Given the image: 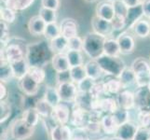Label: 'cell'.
Instances as JSON below:
<instances>
[{
  "mask_svg": "<svg viewBox=\"0 0 150 140\" xmlns=\"http://www.w3.org/2000/svg\"><path fill=\"white\" fill-rule=\"evenodd\" d=\"M51 53L50 44H47L45 41L34 42L27 45L25 58L30 66L43 67L49 63V59L53 57L50 56Z\"/></svg>",
  "mask_w": 150,
  "mask_h": 140,
  "instance_id": "6da1fadb",
  "label": "cell"
},
{
  "mask_svg": "<svg viewBox=\"0 0 150 140\" xmlns=\"http://www.w3.org/2000/svg\"><path fill=\"white\" fill-rule=\"evenodd\" d=\"M106 38L94 32L88 33L83 39V50L91 60H97L103 55V44Z\"/></svg>",
  "mask_w": 150,
  "mask_h": 140,
  "instance_id": "7a4b0ae2",
  "label": "cell"
},
{
  "mask_svg": "<svg viewBox=\"0 0 150 140\" xmlns=\"http://www.w3.org/2000/svg\"><path fill=\"white\" fill-rule=\"evenodd\" d=\"M98 64L105 74L115 77H120L123 70L125 69L126 65L120 57H112L103 54L97 59Z\"/></svg>",
  "mask_w": 150,
  "mask_h": 140,
  "instance_id": "3957f363",
  "label": "cell"
},
{
  "mask_svg": "<svg viewBox=\"0 0 150 140\" xmlns=\"http://www.w3.org/2000/svg\"><path fill=\"white\" fill-rule=\"evenodd\" d=\"M131 67L136 77V86L147 87L150 81V64L144 58L139 57L132 62Z\"/></svg>",
  "mask_w": 150,
  "mask_h": 140,
  "instance_id": "277c9868",
  "label": "cell"
},
{
  "mask_svg": "<svg viewBox=\"0 0 150 140\" xmlns=\"http://www.w3.org/2000/svg\"><path fill=\"white\" fill-rule=\"evenodd\" d=\"M35 128V127L30 126L21 118L14 121L9 129V132L14 140H27L34 134Z\"/></svg>",
  "mask_w": 150,
  "mask_h": 140,
  "instance_id": "5b68a950",
  "label": "cell"
},
{
  "mask_svg": "<svg viewBox=\"0 0 150 140\" xmlns=\"http://www.w3.org/2000/svg\"><path fill=\"white\" fill-rule=\"evenodd\" d=\"M26 50L17 42H8L1 50V59H6L9 63H14L25 59Z\"/></svg>",
  "mask_w": 150,
  "mask_h": 140,
  "instance_id": "8992f818",
  "label": "cell"
},
{
  "mask_svg": "<svg viewBox=\"0 0 150 140\" xmlns=\"http://www.w3.org/2000/svg\"><path fill=\"white\" fill-rule=\"evenodd\" d=\"M118 109V104L117 99L113 97H103L100 99H93L91 103V110L105 112L106 114H115Z\"/></svg>",
  "mask_w": 150,
  "mask_h": 140,
  "instance_id": "52a82bcc",
  "label": "cell"
},
{
  "mask_svg": "<svg viewBox=\"0 0 150 140\" xmlns=\"http://www.w3.org/2000/svg\"><path fill=\"white\" fill-rule=\"evenodd\" d=\"M58 89L60 97L63 102L66 103H72L76 102L79 90H77V86L73 81H67L60 83L57 86Z\"/></svg>",
  "mask_w": 150,
  "mask_h": 140,
  "instance_id": "ba28073f",
  "label": "cell"
},
{
  "mask_svg": "<svg viewBox=\"0 0 150 140\" xmlns=\"http://www.w3.org/2000/svg\"><path fill=\"white\" fill-rule=\"evenodd\" d=\"M90 122V111H88L85 108L79 107L75 104V106L72 109L70 122L76 128L85 127L87 123Z\"/></svg>",
  "mask_w": 150,
  "mask_h": 140,
  "instance_id": "9c48e42d",
  "label": "cell"
},
{
  "mask_svg": "<svg viewBox=\"0 0 150 140\" xmlns=\"http://www.w3.org/2000/svg\"><path fill=\"white\" fill-rule=\"evenodd\" d=\"M91 27L94 33L105 38L111 35V33L114 31L111 22L103 20L96 15L91 18Z\"/></svg>",
  "mask_w": 150,
  "mask_h": 140,
  "instance_id": "30bf717a",
  "label": "cell"
},
{
  "mask_svg": "<svg viewBox=\"0 0 150 140\" xmlns=\"http://www.w3.org/2000/svg\"><path fill=\"white\" fill-rule=\"evenodd\" d=\"M138 129L139 124L137 122L129 121L120 125L116 134V136L121 138L122 140H134Z\"/></svg>",
  "mask_w": 150,
  "mask_h": 140,
  "instance_id": "8fae6325",
  "label": "cell"
},
{
  "mask_svg": "<svg viewBox=\"0 0 150 140\" xmlns=\"http://www.w3.org/2000/svg\"><path fill=\"white\" fill-rule=\"evenodd\" d=\"M117 101L120 108L130 111L136 107L135 92H132L128 89H124L117 95Z\"/></svg>",
  "mask_w": 150,
  "mask_h": 140,
  "instance_id": "7c38bea8",
  "label": "cell"
},
{
  "mask_svg": "<svg viewBox=\"0 0 150 140\" xmlns=\"http://www.w3.org/2000/svg\"><path fill=\"white\" fill-rule=\"evenodd\" d=\"M135 102L139 111L150 112V92L147 87L138 88L135 92Z\"/></svg>",
  "mask_w": 150,
  "mask_h": 140,
  "instance_id": "4fadbf2b",
  "label": "cell"
},
{
  "mask_svg": "<svg viewBox=\"0 0 150 140\" xmlns=\"http://www.w3.org/2000/svg\"><path fill=\"white\" fill-rule=\"evenodd\" d=\"M57 124H66L70 122L71 112L69 109V107L65 103H60L58 106H56L53 108L52 115L50 117Z\"/></svg>",
  "mask_w": 150,
  "mask_h": 140,
  "instance_id": "5bb4252c",
  "label": "cell"
},
{
  "mask_svg": "<svg viewBox=\"0 0 150 140\" xmlns=\"http://www.w3.org/2000/svg\"><path fill=\"white\" fill-rule=\"evenodd\" d=\"M19 87L25 95L35 96L39 91V84L28 74L19 80Z\"/></svg>",
  "mask_w": 150,
  "mask_h": 140,
  "instance_id": "9a60e30c",
  "label": "cell"
},
{
  "mask_svg": "<svg viewBox=\"0 0 150 140\" xmlns=\"http://www.w3.org/2000/svg\"><path fill=\"white\" fill-rule=\"evenodd\" d=\"M117 40L120 49V53L130 54L133 53L134 48H135V41L130 34L123 32L118 35Z\"/></svg>",
  "mask_w": 150,
  "mask_h": 140,
  "instance_id": "2e32d148",
  "label": "cell"
},
{
  "mask_svg": "<svg viewBox=\"0 0 150 140\" xmlns=\"http://www.w3.org/2000/svg\"><path fill=\"white\" fill-rule=\"evenodd\" d=\"M101 124L103 128V133L106 136H112L116 134L117 132V129L120 127L117 119L113 114H106L103 116L101 120Z\"/></svg>",
  "mask_w": 150,
  "mask_h": 140,
  "instance_id": "e0dca14e",
  "label": "cell"
},
{
  "mask_svg": "<svg viewBox=\"0 0 150 140\" xmlns=\"http://www.w3.org/2000/svg\"><path fill=\"white\" fill-rule=\"evenodd\" d=\"M116 15L115 8H114V4L109 1H103L98 4L96 7V16L100 17L103 20L111 21L114 19Z\"/></svg>",
  "mask_w": 150,
  "mask_h": 140,
  "instance_id": "ac0fdd59",
  "label": "cell"
},
{
  "mask_svg": "<svg viewBox=\"0 0 150 140\" xmlns=\"http://www.w3.org/2000/svg\"><path fill=\"white\" fill-rule=\"evenodd\" d=\"M73 131L66 124H57L50 131L51 140H71Z\"/></svg>",
  "mask_w": 150,
  "mask_h": 140,
  "instance_id": "d6986e66",
  "label": "cell"
},
{
  "mask_svg": "<svg viewBox=\"0 0 150 140\" xmlns=\"http://www.w3.org/2000/svg\"><path fill=\"white\" fill-rule=\"evenodd\" d=\"M143 16H144V9L142 3L137 5V6L129 8L126 16V28H132V26L138 21L142 20L141 18Z\"/></svg>",
  "mask_w": 150,
  "mask_h": 140,
  "instance_id": "ffe728a7",
  "label": "cell"
},
{
  "mask_svg": "<svg viewBox=\"0 0 150 140\" xmlns=\"http://www.w3.org/2000/svg\"><path fill=\"white\" fill-rule=\"evenodd\" d=\"M51 65H52V68L56 73L69 71L71 68L66 53L54 54L52 58H51Z\"/></svg>",
  "mask_w": 150,
  "mask_h": 140,
  "instance_id": "44dd1931",
  "label": "cell"
},
{
  "mask_svg": "<svg viewBox=\"0 0 150 140\" xmlns=\"http://www.w3.org/2000/svg\"><path fill=\"white\" fill-rule=\"evenodd\" d=\"M60 27L62 31V35L67 39H70L77 36V23L74 19L66 18L63 20Z\"/></svg>",
  "mask_w": 150,
  "mask_h": 140,
  "instance_id": "7402d4cb",
  "label": "cell"
},
{
  "mask_svg": "<svg viewBox=\"0 0 150 140\" xmlns=\"http://www.w3.org/2000/svg\"><path fill=\"white\" fill-rule=\"evenodd\" d=\"M46 26H47V23H46L44 21L40 18L39 15L37 16H33L29 20L28 22V30L29 33L33 36H41L44 35Z\"/></svg>",
  "mask_w": 150,
  "mask_h": 140,
  "instance_id": "603a6c76",
  "label": "cell"
},
{
  "mask_svg": "<svg viewBox=\"0 0 150 140\" xmlns=\"http://www.w3.org/2000/svg\"><path fill=\"white\" fill-rule=\"evenodd\" d=\"M84 66L86 69L87 77L95 81L101 79L103 73H105L101 68L100 65L98 64L97 60H90L89 62H87Z\"/></svg>",
  "mask_w": 150,
  "mask_h": 140,
  "instance_id": "cb8c5ba5",
  "label": "cell"
},
{
  "mask_svg": "<svg viewBox=\"0 0 150 140\" xmlns=\"http://www.w3.org/2000/svg\"><path fill=\"white\" fill-rule=\"evenodd\" d=\"M103 82V89H105V95H118L122 90H124L121 81L117 77H112Z\"/></svg>",
  "mask_w": 150,
  "mask_h": 140,
  "instance_id": "d4e9b609",
  "label": "cell"
},
{
  "mask_svg": "<svg viewBox=\"0 0 150 140\" xmlns=\"http://www.w3.org/2000/svg\"><path fill=\"white\" fill-rule=\"evenodd\" d=\"M50 48L54 53H65V50H68V39L64 38L63 35L50 40Z\"/></svg>",
  "mask_w": 150,
  "mask_h": 140,
  "instance_id": "484cf974",
  "label": "cell"
},
{
  "mask_svg": "<svg viewBox=\"0 0 150 140\" xmlns=\"http://www.w3.org/2000/svg\"><path fill=\"white\" fill-rule=\"evenodd\" d=\"M12 67V71L14 74V77L18 80H21L23 77H25L28 74L29 70V64L26 60V58L23 60H21L14 63H10Z\"/></svg>",
  "mask_w": 150,
  "mask_h": 140,
  "instance_id": "4316f807",
  "label": "cell"
},
{
  "mask_svg": "<svg viewBox=\"0 0 150 140\" xmlns=\"http://www.w3.org/2000/svg\"><path fill=\"white\" fill-rule=\"evenodd\" d=\"M14 77L11 64L6 59H1L0 62V80L3 83H7Z\"/></svg>",
  "mask_w": 150,
  "mask_h": 140,
  "instance_id": "83f0119b",
  "label": "cell"
},
{
  "mask_svg": "<svg viewBox=\"0 0 150 140\" xmlns=\"http://www.w3.org/2000/svg\"><path fill=\"white\" fill-rule=\"evenodd\" d=\"M44 99L47 101L50 105H51L53 107L58 106L60 103H62V99L60 97L58 89L54 86H47L45 91Z\"/></svg>",
  "mask_w": 150,
  "mask_h": 140,
  "instance_id": "f1b7e54d",
  "label": "cell"
},
{
  "mask_svg": "<svg viewBox=\"0 0 150 140\" xmlns=\"http://www.w3.org/2000/svg\"><path fill=\"white\" fill-rule=\"evenodd\" d=\"M34 1L35 0H1L5 7L11 9L15 11L26 9L34 3Z\"/></svg>",
  "mask_w": 150,
  "mask_h": 140,
  "instance_id": "f546056e",
  "label": "cell"
},
{
  "mask_svg": "<svg viewBox=\"0 0 150 140\" xmlns=\"http://www.w3.org/2000/svg\"><path fill=\"white\" fill-rule=\"evenodd\" d=\"M120 53V49L117 40L114 38H106L103 44V54L112 57H118Z\"/></svg>",
  "mask_w": 150,
  "mask_h": 140,
  "instance_id": "4dcf8cb0",
  "label": "cell"
},
{
  "mask_svg": "<svg viewBox=\"0 0 150 140\" xmlns=\"http://www.w3.org/2000/svg\"><path fill=\"white\" fill-rule=\"evenodd\" d=\"M34 107L37 109V111L40 115V117L45 118V119H48V118L51 117L52 112H53V108H54L52 106L50 105V104L46 101L44 98L38 100Z\"/></svg>",
  "mask_w": 150,
  "mask_h": 140,
  "instance_id": "1f68e13d",
  "label": "cell"
},
{
  "mask_svg": "<svg viewBox=\"0 0 150 140\" xmlns=\"http://www.w3.org/2000/svg\"><path fill=\"white\" fill-rule=\"evenodd\" d=\"M118 79L121 81L124 89H127V88L132 86V84L136 85V77L133 70L132 69V67L126 66Z\"/></svg>",
  "mask_w": 150,
  "mask_h": 140,
  "instance_id": "d6a6232c",
  "label": "cell"
},
{
  "mask_svg": "<svg viewBox=\"0 0 150 140\" xmlns=\"http://www.w3.org/2000/svg\"><path fill=\"white\" fill-rule=\"evenodd\" d=\"M39 118L40 115L35 107H29L27 109H25L22 116L23 120L32 127H35L38 125V123L39 122Z\"/></svg>",
  "mask_w": 150,
  "mask_h": 140,
  "instance_id": "836d02e7",
  "label": "cell"
},
{
  "mask_svg": "<svg viewBox=\"0 0 150 140\" xmlns=\"http://www.w3.org/2000/svg\"><path fill=\"white\" fill-rule=\"evenodd\" d=\"M134 33H135L139 38H147L150 36V23L147 21L140 20L132 26Z\"/></svg>",
  "mask_w": 150,
  "mask_h": 140,
  "instance_id": "e575fe53",
  "label": "cell"
},
{
  "mask_svg": "<svg viewBox=\"0 0 150 140\" xmlns=\"http://www.w3.org/2000/svg\"><path fill=\"white\" fill-rule=\"evenodd\" d=\"M69 72H70L71 80L75 82V83H79V82H80L81 80H83L87 77V73L84 65L71 67Z\"/></svg>",
  "mask_w": 150,
  "mask_h": 140,
  "instance_id": "d590c367",
  "label": "cell"
},
{
  "mask_svg": "<svg viewBox=\"0 0 150 140\" xmlns=\"http://www.w3.org/2000/svg\"><path fill=\"white\" fill-rule=\"evenodd\" d=\"M28 75L31 76L33 79L40 85L46 80V71L43 69V67L39 66H29Z\"/></svg>",
  "mask_w": 150,
  "mask_h": 140,
  "instance_id": "8d00e7d4",
  "label": "cell"
},
{
  "mask_svg": "<svg viewBox=\"0 0 150 140\" xmlns=\"http://www.w3.org/2000/svg\"><path fill=\"white\" fill-rule=\"evenodd\" d=\"M66 55L71 67L83 65V56L81 54V51L68 50L66 51Z\"/></svg>",
  "mask_w": 150,
  "mask_h": 140,
  "instance_id": "74e56055",
  "label": "cell"
},
{
  "mask_svg": "<svg viewBox=\"0 0 150 140\" xmlns=\"http://www.w3.org/2000/svg\"><path fill=\"white\" fill-rule=\"evenodd\" d=\"M84 128L89 137L91 136H100L103 132L101 121H90Z\"/></svg>",
  "mask_w": 150,
  "mask_h": 140,
  "instance_id": "f35d334b",
  "label": "cell"
},
{
  "mask_svg": "<svg viewBox=\"0 0 150 140\" xmlns=\"http://www.w3.org/2000/svg\"><path fill=\"white\" fill-rule=\"evenodd\" d=\"M38 15L40 16V18L42 19L47 24L56 23L57 14H56L55 10L49 9H46V8H43L42 7V8L39 9Z\"/></svg>",
  "mask_w": 150,
  "mask_h": 140,
  "instance_id": "ab89813d",
  "label": "cell"
},
{
  "mask_svg": "<svg viewBox=\"0 0 150 140\" xmlns=\"http://www.w3.org/2000/svg\"><path fill=\"white\" fill-rule=\"evenodd\" d=\"M0 18L3 22L8 23H13L16 20V11L7 7H1L0 9Z\"/></svg>",
  "mask_w": 150,
  "mask_h": 140,
  "instance_id": "60d3db41",
  "label": "cell"
},
{
  "mask_svg": "<svg viewBox=\"0 0 150 140\" xmlns=\"http://www.w3.org/2000/svg\"><path fill=\"white\" fill-rule=\"evenodd\" d=\"M61 35H62L61 27L56 23L47 24V26H46V30H45V33H44V36L48 39H50V40L54 39L55 38L59 37V36H61Z\"/></svg>",
  "mask_w": 150,
  "mask_h": 140,
  "instance_id": "b9f144b4",
  "label": "cell"
},
{
  "mask_svg": "<svg viewBox=\"0 0 150 140\" xmlns=\"http://www.w3.org/2000/svg\"><path fill=\"white\" fill-rule=\"evenodd\" d=\"M11 115V106L7 101L0 102V122L4 123Z\"/></svg>",
  "mask_w": 150,
  "mask_h": 140,
  "instance_id": "7bdbcfd3",
  "label": "cell"
},
{
  "mask_svg": "<svg viewBox=\"0 0 150 140\" xmlns=\"http://www.w3.org/2000/svg\"><path fill=\"white\" fill-rule=\"evenodd\" d=\"M95 80L90 79V77H86L83 80H81L79 83H76L77 90L80 92H91L92 87L95 84Z\"/></svg>",
  "mask_w": 150,
  "mask_h": 140,
  "instance_id": "ee69618b",
  "label": "cell"
},
{
  "mask_svg": "<svg viewBox=\"0 0 150 140\" xmlns=\"http://www.w3.org/2000/svg\"><path fill=\"white\" fill-rule=\"evenodd\" d=\"M137 123L139 126L144 127L150 131V112L139 111L137 116Z\"/></svg>",
  "mask_w": 150,
  "mask_h": 140,
  "instance_id": "f6af8a7d",
  "label": "cell"
},
{
  "mask_svg": "<svg viewBox=\"0 0 150 140\" xmlns=\"http://www.w3.org/2000/svg\"><path fill=\"white\" fill-rule=\"evenodd\" d=\"M90 93L93 99L103 98V95H105V89H103V82H95Z\"/></svg>",
  "mask_w": 150,
  "mask_h": 140,
  "instance_id": "bcb514c9",
  "label": "cell"
},
{
  "mask_svg": "<svg viewBox=\"0 0 150 140\" xmlns=\"http://www.w3.org/2000/svg\"><path fill=\"white\" fill-rule=\"evenodd\" d=\"M68 50H83V39H81L79 36L68 39Z\"/></svg>",
  "mask_w": 150,
  "mask_h": 140,
  "instance_id": "7dc6e473",
  "label": "cell"
},
{
  "mask_svg": "<svg viewBox=\"0 0 150 140\" xmlns=\"http://www.w3.org/2000/svg\"><path fill=\"white\" fill-rule=\"evenodd\" d=\"M113 115L117 119V121L120 125H121L122 123H125L129 121H131L130 120V111L122 109V108H120V109H118L115 114H113Z\"/></svg>",
  "mask_w": 150,
  "mask_h": 140,
  "instance_id": "c3c4849f",
  "label": "cell"
},
{
  "mask_svg": "<svg viewBox=\"0 0 150 140\" xmlns=\"http://www.w3.org/2000/svg\"><path fill=\"white\" fill-rule=\"evenodd\" d=\"M111 23L114 30H122L126 28V18L120 15H115L114 19L111 21Z\"/></svg>",
  "mask_w": 150,
  "mask_h": 140,
  "instance_id": "681fc988",
  "label": "cell"
},
{
  "mask_svg": "<svg viewBox=\"0 0 150 140\" xmlns=\"http://www.w3.org/2000/svg\"><path fill=\"white\" fill-rule=\"evenodd\" d=\"M113 4H114V8H115L116 15H120V16H123L126 18L129 8L123 3L122 0H117V1L113 2Z\"/></svg>",
  "mask_w": 150,
  "mask_h": 140,
  "instance_id": "f907efd6",
  "label": "cell"
},
{
  "mask_svg": "<svg viewBox=\"0 0 150 140\" xmlns=\"http://www.w3.org/2000/svg\"><path fill=\"white\" fill-rule=\"evenodd\" d=\"M0 31H1V43L4 46H6L9 42V29L8 26V23L1 21L0 22Z\"/></svg>",
  "mask_w": 150,
  "mask_h": 140,
  "instance_id": "816d5d0a",
  "label": "cell"
},
{
  "mask_svg": "<svg viewBox=\"0 0 150 140\" xmlns=\"http://www.w3.org/2000/svg\"><path fill=\"white\" fill-rule=\"evenodd\" d=\"M71 140H90V139L85 128L79 127V128H76L73 131V136H72Z\"/></svg>",
  "mask_w": 150,
  "mask_h": 140,
  "instance_id": "f5cc1de1",
  "label": "cell"
},
{
  "mask_svg": "<svg viewBox=\"0 0 150 140\" xmlns=\"http://www.w3.org/2000/svg\"><path fill=\"white\" fill-rule=\"evenodd\" d=\"M41 5L43 8L57 11L60 7V0H41Z\"/></svg>",
  "mask_w": 150,
  "mask_h": 140,
  "instance_id": "db71d44e",
  "label": "cell"
},
{
  "mask_svg": "<svg viewBox=\"0 0 150 140\" xmlns=\"http://www.w3.org/2000/svg\"><path fill=\"white\" fill-rule=\"evenodd\" d=\"M149 139H150V131H148L147 129L144 127L139 126V129L134 140H149Z\"/></svg>",
  "mask_w": 150,
  "mask_h": 140,
  "instance_id": "11a10c76",
  "label": "cell"
},
{
  "mask_svg": "<svg viewBox=\"0 0 150 140\" xmlns=\"http://www.w3.org/2000/svg\"><path fill=\"white\" fill-rule=\"evenodd\" d=\"M56 80H57V82H58V84L63 83V82L72 81L71 77H70V72L65 71V72H61V73H57Z\"/></svg>",
  "mask_w": 150,
  "mask_h": 140,
  "instance_id": "9f6ffc18",
  "label": "cell"
},
{
  "mask_svg": "<svg viewBox=\"0 0 150 140\" xmlns=\"http://www.w3.org/2000/svg\"><path fill=\"white\" fill-rule=\"evenodd\" d=\"M142 4L144 9V15L146 18H150V0H144Z\"/></svg>",
  "mask_w": 150,
  "mask_h": 140,
  "instance_id": "6f0895ef",
  "label": "cell"
},
{
  "mask_svg": "<svg viewBox=\"0 0 150 140\" xmlns=\"http://www.w3.org/2000/svg\"><path fill=\"white\" fill-rule=\"evenodd\" d=\"M8 95V89L5 83L0 82V100H5V98L7 97Z\"/></svg>",
  "mask_w": 150,
  "mask_h": 140,
  "instance_id": "680465c9",
  "label": "cell"
},
{
  "mask_svg": "<svg viewBox=\"0 0 150 140\" xmlns=\"http://www.w3.org/2000/svg\"><path fill=\"white\" fill-rule=\"evenodd\" d=\"M123 3L126 5L128 8H131V7H134V6H137L141 2V0H122Z\"/></svg>",
  "mask_w": 150,
  "mask_h": 140,
  "instance_id": "91938a15",
  "label": "cell"
},
{
  "mask_svg": "<svg viewBox=\"0 0 150 140\" xmlns=\"http://www.w3.org/2000/svg\"><path fill=\"white\" fill-rule=\"evenodd\" d=\"M9 137H11V134L10 132L8 133V131H4L2 134H1V140H9Z\"/></svg>",
  "mask_w": 150,
  "mask_h": 140,
  "instance_id": "94428289",
  "label": "cell"
},
{
  "mask_svg": "<svg viewBox=\"0 0 150 140\" xmlns=\"http://www.w3.org/2000/svg\"><path fill=\"white\" fill-rule=\"evenodd\" d=\"M109 140H122V139L120 138V137H117V136H114V137H111Z\"/></svg>",
  "mask_w": 150,
  "mask_h": 140,
  "instance_id": "6125c7cd",
  "label": "cell"
},
{
  "mask_svg": "<svg viewBox=\"0 0 150 140\" xmlns=\"http://www.w3.org/2000/svg\"><path fill=\"white\" fill-rule=\"evenodd\" d=\"M147 89H148L149 92H150V81H149V83H148V85H147Z\"/></svg>",
  "mask_w": 150,
  "mask_h": 140,
  "instance_id": "be15d7a7",
  "label": "cell"
},
{
  "mask_svg": "<svg viewBox=\"0 0 150 140\" xmlns=\"http://www.w3.org/2000/svg\"><path fill=\"white\" fill-rule=\"evenodd\" d=\"M86 1H87V2H94L95 0H86Z\"/></svg>",
  "mask_w": 150,
  "mask_h": 140,
  "instance_id": "e7e4bbea",
  "label": "cell"
},
{
  "mask_svg": "<svg viewBox=\"0 0 150 140\" xmlns=\"http://www.w3.org/2000/svg\"><path fill=\"white\" fill-rule=\"evenodd\" d=\"M149 140H150V139H149Z\"/></svg>",
  "mask_w": 150,
  "mask_h": 140,
  "instance_id": "03108f58",
  "label": "cell"
}]
</instances>
